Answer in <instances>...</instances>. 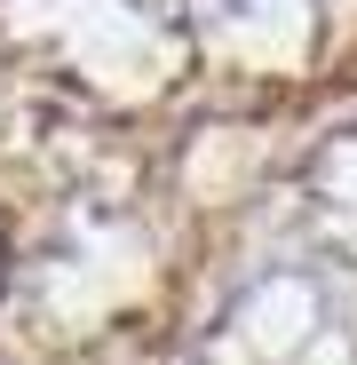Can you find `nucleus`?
Listing matches in <instances>:
<instances>
[{
	"label": "nucleus",
	"instance_id": "f257e3e1",
	"mask_svg": "<svg viewBox=\"0 0 357 365\" xmlns=\"http://www.w3.org/2000/svg\"><path fill=\"white\" fill-rule=\"evenodd\" d=\"M0 286H9V222H0Z\"/></svg>",
	"mask_w": 357,
	"mask_h": 365
}]
</instances>
